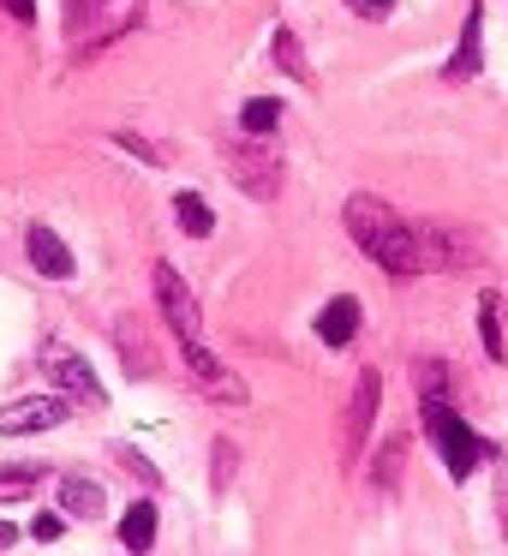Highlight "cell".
Instances as JSON below:
<instances>
[{"label":"cell","instance_id":"cell-22","mask_svg":"<svg viewBox=\"0 0 508 556\" xmlns=\"http://www.w3.org/2000/svg\"><path fill=\"white\" fill-rule=\"evenodd\" d=\"M276 61L288 66L293 78H312V73H305V61H300V49H293V30H276Z\"/></svg>","mask_w":508,"mask_h":556},{"label":"cell","instance_id":"cell-11","mask_svg":"<svg viewBox=\"0 0 508 556\" xmlns=\"http://www.w3.org/2000/svg\"><path fill=\"white\" fill-rule=\"evenodd\" d=\"M114 348H120L126 377H150V371H156V353H150V336H144L138 317H120V324H114Z\"/></svg>","mask_w":508,"mask_h":556},{"label":"cell","instance_id":"cell-5","mask_svg":"<svg viewBox=\"0 0 508 556\" xmlns=\"http://www.w3.org/2000/svg\"><path fill=\"white\" fill-rule=\"evenodd\" d=\"M228 168H233V180H240V192H252L257 204H269V198L281 192V162L269 156L257 138H245V144H228Z\"/></svg>","mask_w":508,"mask_h":556},{"label":"cell","instance_id":"cell-10","mask_svg":"<svg viewBox=\"0 0 508 556\" xmlns=\"http://www.w3.org/2000/svg\"><path fill=\"white\" fill-rule=\"evenodd\" d=\"M317 336H323V348H353V336H359V300H353V293L329 300L323 312H317Z\"/></svg>","mask_w":508,"mask_h":556},{"label":"cell","instance_id":"cell-8","mask_svg":"<svg viewBox=\"0 0 508 556\" xmlns=\"http://www.w3.org/2000/svg\"><path fill=\"white\" fill-rule=\"evenodd\" d=\"M42 371H49V383L54 389H66V395H78L85 401V407H102V383H97V371H90L85 359H78V353H66V348H49L42 353Z\"/></svg>","mask_w":508,"mask_h":556},{"label":"cell","instance_id":"cell-15","mask_svg":"<svg viewBox=\"0 0 508 556\" xmlns=\"http://www.w3.org/2000/svg\"><path fill=\"white\" fill-rule=\"evenodd\" d=\"M120 544L132 556H144L150 544H156V503H132L126 508V520H120Z\"/></svg>","mask_w":508,"mask_h":556},{"label":"cell","instance_id":"cell-13","mask_svg":"<svg viewBox=\"0 0 508 556\" xmlns=\"http://www.w3.org/2000/svg\"><path fill=\"white\" fill-rule=\"evenodd\" d=\"M54 496H61V515H73V520H97L102 515V484L85 479V472H66Z\"/></svg>","mask_w":508,"mask_h":556},{"label":"cell","instance_id":"cell-6","mask_svg":"<svg viewBox=\"0 0 508 556\" xmlns=\"http://www.w3.org/2000/svg\"><path fill=\"white\" fill-rule=\"evenodd\" d=\"M180 353H186V365H192L198 389H204L209 401H221V407H245V401H252V395H245V383H240V377H233L228 365L216 359V353L204 348V341H198V348H180Z\"/></svg>","mask_w":508,"mask_h":556},{"label":"cell","instance_id":"cell-29","mask_svg":"<svg viewBox=\"0 0 508 556\" xmlns=\"http://www.w3.org/2000/svg\"><path fill=\"white\" fill-rule=\"evenodd\" d=\"M13 539H18V532L7 527V520H0V551H7V544H13Z\"/></svg>","mask_w":508,"mask_h":556},{"label":"cell","instance_id":"cell-28","mask_svg":"<svg viewBox=\"0 0 508 556\" xmlns=\"http://www.w3.org/2000/svg\"><path fill=\"white\" fill-rule=\"evenodd\" d=\"M7 13L25 18V25H30V18H37V0H7Z\"/></svg>","mask_w":508,"mask_h":556},{"label":"cell","instance_id":"cell-12","mask_svg":"<svg viewBox=\"0 0 508 556\" xmlns=\"http://www.w3.org/2000/svg\"><path fill=\"white\" fill-rule=\"evenodd\" d=\"M479 37H484V7L472 0V7H467V30H460V49L448 54V66H443L448 85H460V78L479 73Z\"/></svg>","mask_w":508,"mask_h":556},{"label":"cell","instance_id":"cell-14","mask_svg":"<svg viewBox=\"0 0 508 556\" xmlns=\"http://www.w3.org/2000/svg\"><path fill=\"white\" fill-rule=\"evenodd\" d=\"M407 443H412V437L395 431L383 448H377V460H371V484H377V491H395V484H401V467H407Z\"/></svg>","mask_w":508,"mask_h":556},{"label":"cell","instance_id":"cell-25","mask_svg":"<svg viewBox=\"0 0 508 556\" xmlns=\"http://www.w3.org/2000/svg\"><path fill=\"white\" fill-rule=\"evenodd\" d=\"M228 479H233V443H221L216 448V491H228Z\"/></svg>","mask_w":508,"mask_h":556},{"label":"cell","instance_id":"cell-1","mask_svg":"<svg viewBox=\"0 0 508 556\" xmlns=\"http://www.w3.org/2000/svg\"><path fill=\"white\" fill-rule=\"evenodd\" d=\"M341 222H347L353 245H359V252L371 257L377 269H389V276H419V269H424L419 228H412V222H401L395 210L383 204V198L353 192L347 210H341Z\"/></svg>","mask_w":508,"mask_h":556},{"label":"cell","instance_id":"cell-19","mask_svg":"<svg viewBox=\"0 0 508 556\" xmlns=\"http://www.w3.org/2000/svg\"><path fill=\"white\" fill-rule=\"evenodd\" d=\"M42 479H49V472H42L37 460H25V467H0V496H30Z\"/></svg>","mask_w":508,"mask_h":556},{"label":"cell","instance_id":"cell-18","mask_svg":"<svg viewBox=\"0 0 508 556\" xmlns=\"http://www.w3.org/2000/svg\"><path fill=\"white\" fill-rule=\"evenodd\" d=\"M174 216H180V228L192 233V240H209V228H216V216H209V204L198 192H180L174 198Z\"/></svg>","mask_w":508,"mask_h":556},{"label":"cell","instance_id":"cell-17","mask_svg":"<svg viewBox=\"0 0 508 556\" xmlns=\"http://www.w3.org/2000/svg\"><path fill=\"white\" fill-rule=\"evenodd\" d=\"M240 126H245V138H257V144H264V138L281 126V102H276V97L245 102V109H240Z\"/></svg>","mask_w":508,"mask_h":556},{"label":"cell","instance_id":"cell-16","mask_svg":"<svg viewBox=\"0 0 508 556\" xmlns=\"http://www.w3.org/2000/svg\"><path fill=\"white\" fill-rule=\"evenodd\" d=\"M479 336L491 359H508V341H503V293H479Z\"/></svg>","mask_w":508,"mask_h":556},{"label":"cell","instance_id":"cell-23","mask_svg":"<svg viewBox=\"0 0 508 556\" xmlns=\"http://www.w3.org/2000/svg\"><path fill=\"white\" fill-rule=\"evenodd\" d=\"M496 520H503V539H508V448L496 460Z\"/></svg>","mask_w":508,"mask_h":556},{"label":"cell","instance_id":"cell-21","mask_svg":"<svg viewBox=\"0 0 508 556\" xmlns=\"http://www.w3.org/2000/svg\"><path fill=\"white\" fill-rule=\"evenodd\" d=\"M114 460H120V467H132V472H138V479H144V484H150V491H156V484H162V472H156V467H150V460H144V455H138V448H126V443H120V448H114Z\"/></svg>","mask_w":508,"mask_h":556},{"label":"cell","instance_id":"cell-27","mask_svg":"<svg viewBox=\"0 0 508 556\" xmlns=\"http://www.w3.org/2000/svg\"><path fill=\"white\" fill-rule=\"evenodd\" d=\"M30 539H61V515H37L30 520Z\"/></svg>","mask_w":508,"mask_h":556},{"label":"cell","instance_id":"cell-9","mask_svg":"<svg viewBox=\"0 0 508 556\" xmlns=\"http://www.w3.org/2000/svg\"><path fill=\"white\" fill-rule=\"evenodd\" d=\"M25 252H30V264H37L49 281H73V269H78V264H73V252H66V240H61L54 228L30 222V228H25Z\"/></svg>","mask_w":508,"mask_h":556},{"label":"cell","instance_id":"cell-24","mask_svg":"<svg viewBox=\"0 0 508 556\" xmlns=\"http://www.w3.org/2000/svg\"><path fill=\"white\" fill-rule=\"evenodd\" d=\"M114 144H120V150H132V156H144V162H162V150H156V144H144L138 132H114Z\"/></svg>","mask_w":508,"mask_h":556},{"label":"cell","instance_id":"cell-26","mask_svg":"<svg viewBox=\"0 0 508 556\" xmlns=\"http://www.w3.org/2000/svg\"><path fill=\"white\" fill-rule=\"evenodd\" d=\"M347 7L359 18H389V7H395V0H347Z\"/></svg>","mask_w":508,"mask_h":556},{"label":"cell","instance_id":"cell-7","mask_svg":"<svg viewBox=\"0 0 508 556\" xmlns=\"http://www.w3.org/2000/svg\"><path fill=\"white\" fill-rule=\"evenodd\" d=\"M66 419H73V401H61V395H30V401H13V407H0V437L49 431V425H66Z\"/></svg>","mask_w":508,"mask_h":556},{"label":"cell","instance_id":"cell-2","mask_svg":"<svg viewBox=\"0 0 508 556\" xmlns=\"http://www.w3.org/2000/svg\"><path fill=\"white\" fill-rule=\"evenodd\" d=\"M424 431H431V443H436V455H443L448 479H467V472L491 455V443H484V437L472 431L455 407H443V401H424Z\"/></svg>","mask_w":508,"mask_h":556},{"label":"cell","instance_id":"cell-3","mask_svg":"<svg viewBox=\"0 0 508 556\" xmlns=\"http://www.w3.org/2000/svg\"><path fill=\"white\" fill-rule=\"evenodd\" d=\"M377 401H383V377H377V371H359L353 401H347V413H341V467H353V460L365 455V437H371Z\"/></svg>","mask_w":508,"mask_h":556},{"label":"cell","instance_id":"cell-20","mask_svg":"<svg viewBox=\"0 0 508 556\" xmlns=\"http://www.w3.org/2000/svg\"><path fill=\"white\" fill-rule=\"evenodd\" d=\"M448 383H455V371H448V365H436V359H424V365H419V389H424V401H443V395H448Z\"/></svg>","mask_w":508,"mask_h":556},{"label":"cell","instance_id":"cell-4","mask_svg":"<svg viewBox=\"0 0 508 556\" xmlns=\"http://www.w3.org/2000/svg\"><path fill=\"white\" fill-rule=\"evenodd\" d=\"M150 281H156L162 317L174 324L180 348H198V341H204V324H198V300H192V288L180 281V269H174V264H156V269H150Z\"/></svg>","mask_w":508,"mask_h":556}]
</instances>
